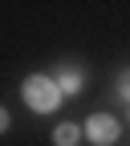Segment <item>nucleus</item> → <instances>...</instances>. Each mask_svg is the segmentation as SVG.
Wrapping results in <instances>:
<instances>
[{
  "instance_id": "nucleus-5",
  "label": "nucleus",
  "mask_w": 130,
  "mask_h": 146,
  "mask_svg": "<svg viewBox=\"0 0 130 146\" xmlns=\"http://www.w3.org/2000/svg\"><path fill=\"white\" fill-rule=\"evenodd\" d=\"M4 130H8V114L0 110V134H4Z\"/></svg>"
},
{
  "instance_id": "nucleus-1",
  "label": "nucleus",
  "mask_w": 130,
  "mask_h": 146,
  "mask_svg": "<svg viewBox=\"0 0 130 146\" xmlns=\"http://www.w3.org/2000/svg\"><path fill=\"white\" fill-rule=\"evenodd\" d=\"M25 102L37 110V114H49V110L61 102V89L49 77H33V81H25Z\"/></svg>"
},
{
  "instance_id": "nucleus-3",
  "label": "nucleus",
  "mask_w": 130,
  "mask_h": 146,
  "mask_svg": "<svg viewBox=\"0 0 130 146\" xmlns=\"http://www.w3.org/2000/svg\"><path fill=\"white\" fill-rule=\"evenodd\" d=\"M77 126H57V130H53V142H57V146H73V142H77Z\"/></svg>"
},
{
  "instance_id": "nucleus-4",
  "label": "nucleus",
  "mask_w": 130,
  "mask_h": 146,
  "mask_svg": "<svg viewBox=\"0 0 130 146\" xmlns=\"http://www.w3.org/2000/svg\"><path fill=\"white\" fill-rule=\"evenodd\" d=\"M61 89H65V94H77V89H81V77H77V73H61Z\"/></svg>"
},
{
  "instance_id": "nucleus-2",
  "label": "nucleus",
  "mask_w": 130,
  "mask_h": 146,
  "mask_svg": "<svg viewBox=\"0 0 130 146\" xmlns=\"http://www.w3.org/2000/svg\"><path fill=\"white\" fill-rule=\"evenodd\" d=\"M85 134H89V142H98V146H110V142L118 138V122H114V118H106V114H98V118H89Z\"/></svg>"
},
{
  "instance_id": "nucleus-6",
  "label": "nucleus",
  "mask_w": 130,
  "mask_h": 146,
  "mask_svg": "<svg viewBox=\"0 0 130 146\" xmlns=\"http://www.w3.org/2000/svg\"><path fill=\"white\" fill-rule=\"evenodd\" d=\"M122 94L130 98V73H126V77H122Z\"/></svg>"
}]
</instances>
